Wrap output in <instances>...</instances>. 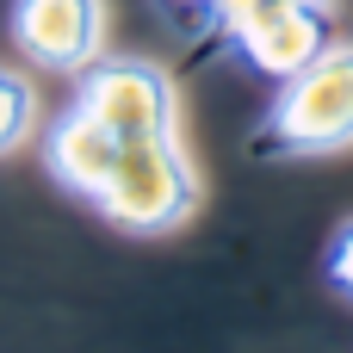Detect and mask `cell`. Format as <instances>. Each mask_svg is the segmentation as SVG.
Listing matches in <instances>:
<instances>
[{"mask_svg":"<svg viewBox=\"0 0 353 353\" xmlns=\"http://www.w3.org/2000/svg\"><path fill=\"white\" fill-rule=\"evenodd\" d=\"M353 143V43H329L292 81L248 137V161H310Z\"/></svg>","mask_w":353,"mask_h":353,"instance_id":"obj_1","label":"cell"},{"mask_svg":"<svg viewBox=\"0 0 353 353\" xmlns=\"http://www.w3.org/2000/svg\"><path fill=\"white\" fill-rule=\"evenodd\" d=\"M37 124V87L19 68H0V155H12Z\"/></svg>","mask_w":353,"mask_h":353,"instance_id":"obj_7","label":"cell"},{"mask_svg":"<svg viewBox=\"0 0 353 353\" xmlns=\"http://www.w3.org/2000/svg\"><path fill=\"white\" fill-rule=\"evenodd\" d=\"M323 267H329V285L353 298V217L335 230V236H329V254H323Z\"/></svg>","mask_w":353,"mask_h":353,"instance_id":"obj_8","label":"cell"},{"mask_svg":"<svg viewBox=\"0 0 353 353\" xmlns=\"http://www.w3.org/2000/svg\"><path fill=\"white\" fill-rule=\"evenodd\" d=\"M99 217H112L118 230H174L199 211V168L186 161L180 137H137L118 143V161L105 174V186L93 192Z\"/></svg>","mask_w":353,"mask_h":353,"instance_id":"obj_2","label":"cell"},{"mask_svg":"<svg viewBox=\"0 0 353 353\" xmlns=\"http://www.w3.org/2000/svg\"><path fill=\"white\" fill-rule=\"evenodd\" d=\"M254 0H217V12H211V31L199 37V43H186V62H199V56H211V50H223V37H230V25H236V12H248Z\"/></svg>","mask_w":353,"mask_h":353,"instance_id":"obj_9","label":"cell"},{"mask_svg":"<svg viewBox=\"0 0 353 353\" xmlns=\"http://www.w3.org/2000/svg\"><path fill=\"white\" fill-rule=\"evenodd\" d=\"M155 6H161L180 31H192V43L211 31V12H217V0H155Z\"/></svg>","mask_w":353,"mask_h":353,"instance_id":"obj_10","label":"cell"},{"mask_svg":"<svg viewBox=\"0 0 353 353\" xmlns=\"http://www.w3.org/2000/svg\"><path fill=\"white\" fill-rule=\"evenodd\" d=\"M223 43H236L248 56V68H261L273 81H292L304 62H316L335 43V25H329L323 0H254L248 12H236Z\"/></svg>","mask_w":353,"mask_h":353,"instance_id":"obj_4","label":"cell"},{"mask_svg":"<svg viewBox=\"0 0 353 353\" xmlns=\"http://www.w3.org/2000/svg\"><path fill=\"white\" fill-rule=\"evenodd\" d=\"M99 25H105V0H12L6 6V31L12 50L31 68H87L99 56Z\"/></svg>","mask_w":353,"mask_h":353,"instance_id":"obj_5","label":"cell"},{"mask_svg":"<svg viewBox=\"0 0 353 353\" xmlns=\"http://www.w3.org/2000/svg\"><path fill=\"white\" fill-rule=\"evenodd\" d=\"M74 105L112 130L118 143H137V137H168L174 130V81L168 68L155 62H137V56H112V62H87L81 68V93Z\"/></svg>","mask_w":353,"mask_h":353,"instance_id":"obj_3","label":"cell"},{"mask_svg":"<svg viewBox=\"0 0 353 353\" xmlns=\"http://www.w3.org/2000/svg\"><path fill=\"white\" fill-rule=\"evenodd\" d=\"M112 161H118V137H112V130H99V124L74 105V112L56 124V137H50V174H56L74 199H87V205H93V192L105 186Z\"/></svg>","mask_w":353,"mask_h":353,"instance_id":"obj_6","label":"cell"}]
</instances>
